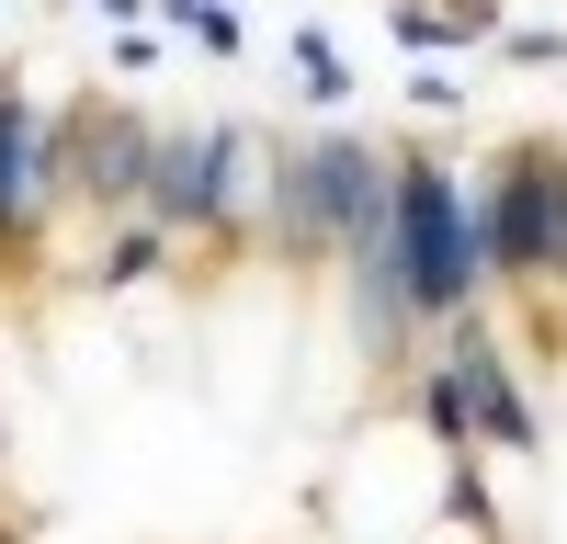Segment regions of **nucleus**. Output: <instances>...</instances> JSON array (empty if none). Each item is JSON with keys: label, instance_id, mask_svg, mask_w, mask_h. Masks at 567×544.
<instances>
[{"label": "nucleus", "instance_id": "f8f14e48", "mask_svg": "<svg viewBox=\"0 0 567 544\" xmlns=\"http://www.w3.org/2000/svg\"><path fill=\"white\" fill-rule=\"evenodd\" d=\"M91 12H103L114 34H136V12H148V0H91Z\"/></svg>", "mask_w": 567, "mask_h": 544}, {"label": "nucleus", "instance_id": "39448f33", "mask_svg": "<svg viewBox=\"0 0 567 544\" xmlns=\"http://www.w3.org/2000/svg\"><path fill=\"white\" fill-rule=\"evenodd\" d=\"M58 148H69V205L80 216H103V227H125V216H148V181H159V125L148 114H125V103H69L58 114Z\"/></svg>", "mask_w": 567, "mask_h": 544}, {"label": "nucleus", "instance_id": "7ed1b4c3", "mask_svg": "<svg viewBox=\"0 0 567 544\" xmlns=\"http://www.w3.org/2000/svg\"><path fill=\"white\" fill-rule=\"evenodd\" d=\"M272 148L284 136L261 125H159V181H148V216L171 227V239H216V250H239L261 205H272Z\"/></svg>", "mask_w": 567, "mask_h": 544}, {"label": "nucleus", "instance_id": "0eeeda50", "mask_svg": "<svg viewBox=\"0 0 567 544\" xmlns=\"http://www.w3.org/2000/svg\"><path fill=\"white\" fill-rule=\"evenodd\" d=\"M443 375L465 386V420H477V453L499 442V453H534L545 442V420H534V397H523V375H511V352L477 329V317H454L443 329Z\"/></svg>", "mask_w": 567, "mask_h": 544}, {"label": "nucleus", "instance_id": "6e6552de", "mask_svg": "<svg viewBox=\"0 0 567 544\" xmlns=\"http://www.w3.org/2000/svg\"><path fill=\"white\" fill-rule=\"evenodd\" d=\"M159 261H171V227H159V216H125V227H103V261H91V284H114V295H125V284H148Z\"/></svg>", "mask_w": 567, "mask_h": 544}, {"label": "nucleus", "instance_id": "f03ea898", "mask_svg": "<svg viewBox=\"0 0 567 544\" xmlns=\"http://www.w3.org/2000/svg\"><path fill=\"white\" fill-rule=\"evenodd\" d=\"M465 205H477L488 284L567 306V136H511L488 170H465Z\"/></svg>", "mask_w": 567, "mask_h": 544}, {"label": "nucleus", "instance_id": "20e7f679", "mask_svg": "<svg viewBox=\"0 0 567 544\" xmlns=\"http://www.w3.org/2000/svg\"><path fill=\"white\" fill-rule=\"evenodd\" d=\"M386 227H398V272L432 329L477 317L488 295V250H477V205H465V170L432 159V148H398V181H386Z\"/></svg>", "mask_w": 567, "mask_h": 544}, {"label": "nucleus", "instance_id": "1a4fd4ad", "mask_svg": "<svg viewBox=\"0 0 567 544\" xmlns=\"http://www.w3.org/2000/svg\"><path fill=\"white\" fill-rule=\"evenodd\" d=\"M409 408H420V431H432V442L454 453V465H465V453H477V420H465V386L443 375V352L420 363V386H409Z\"/></svg>", "mask_w": 567, "mask_h": 544}, {"label": "nucleus", "instance_id": "9d476101", "mask_svg": "<svg viewBox=\"0 0 567 544\" xmlns=\"http://www.w3.org/2000/svg\"><path fill=\"white\" fill-rule=\"evenodd\" d=\"M296 91H307L318 114H341V103H352V57H341L318 23H296Z\"/></svg>", "mask_w": 567, "mask_h": 544}, {"label": "nucleus", "instance_id": "9b49d317", "mask_svg": "<svg viewBox=\"0 0 567 544\" xmlns=\"http://www.w3.org/2000/svg\"><path fill=\"white\" fill-rule=\"evenodd\" d=\"M171 12V34H194L205 57H239V12H227V0H159Z\"/></svg>", "mask_w": 567, "mask_h": 544}, {"label": "nucleus", "instance_id": "ddd939ff", "mask_svg": "<svg viewBox=\"0 0 567 544\" xmlns=\"http://www.w3.org/2000/svg\"><path fill=\"white\" fill-rule=\"evenodd\" d=\"M0 91H12V80H0Z\"/></svg>", "mask_w": 567, "mask_h": 544}, {"label": "nucleus", "instance_id": "f257e3e1", "mask_svg": "<svg viewBox=\"0 0 567 544\" xmlns=\"http://www.w3.org/2000/svg\"><path fill=\"white\" fill-rule=\"evenodd\" d=\"M386 181L398 148H374L363 125H318V136H284L272 148V205H261V239L284 261H341L374 216H386Z\"/></svg>", "mask_w": 567, "mask_h": 544}, {"label": "nucleus", "instance_id": "423d86ee", "mask_svg": "<svg viewBox=\"0 0 567 544\" xmlns=\"http://www.w3.org/2000/svg\"><path fill=\"white\" fill-rule=\"evenodd\" d=\"M69 205V148L34 91H0V250H34Z\"/></svg>", "mask_w": 567, "mask_h": 544}]
</instances>
